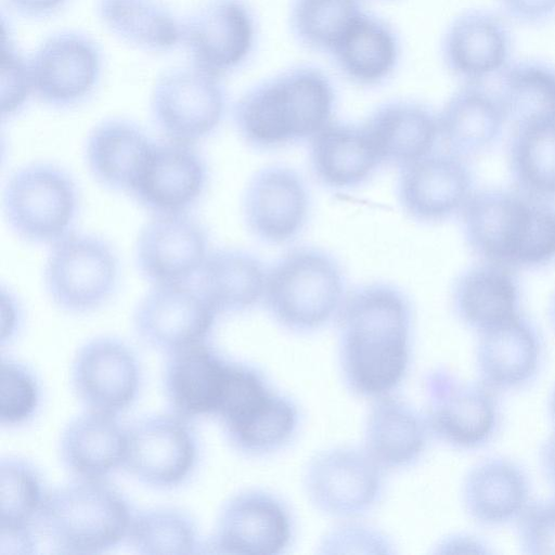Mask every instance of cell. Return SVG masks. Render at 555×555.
<instances>
[{"instance_id":"obj_1","label":"cell","mask_w":555,"mask_h":555,"mask_svg":"<svg viewBox=\"0 0 555 555\" xmlns=\"http://www.w3.org/2000/svg\"><path fill=\"white\" fill-rule=\"evenodd\" d=\"M411 321L408 297L391 284H365L344 299L339 359L353 393L379 398L402 382L410 362Z\"/></svg>"},{"instance_id":"obj_2","label":"cell","mask_w":555,"mask_h":555,"mask_svg":"<svg viewBox=\"0 0 555 555\" xmlns=\"http://www.w3.org/2000/svg\"><path fill=\"white\" fill-rule=\"evenodd\" d=\"M335 93L326 75L298 66L249 89L234 106L237 132L257 149L313 138L328 122Z\"/></svg>"},{"instance_id":"obj_3","label":"cell","mask_w":555,"mask_h":555,"mask_svg":"<svg viewBox=\"0 0 555 555\" xmlns=\"http://www.w3.org/2000/svg\"><path fill=\"white\" fill-rule=\"evenodd\" d=\"M132 517L128 501L113 486L77 478L48 492L36 524L60 552L95 554L128 538Z\"/></svg>"},{"instance_id":"obj_4","label":"cell","mask_w":555,"mask_h":555,"mask_svg":"<svg viewBox=\"0 0 555 555\" xmlns=\"http://www.w3.org/2000/svg\"><path fill=\"white\" fill-rule=\"evenodd\" d=\"M344 291L337 261L320 248L300 247L267 271L262 298L282 326L309 332L324 325L340 309Z\"/></svg>"},{"instance_id":"obj_5","label":"cell","mask_w":555,"mask_h":555,"mask_svg":"<svg viewBox=\"0 0 555 555\" xmlns=\"http://www.w3.org/2000/svg\"><path fill=\"white\" fill-rule=\"evenodd\" d=\"M79 207L74 178L50 163L20 167L3 189L4 218L14 234L30 244H54L70 234Z\"/></svg>"},{"instance_id":"obj_6","label":"cell","mask_w":555,"mask_h":555,"mask_svg":"<svg viewBox=\"0 0 555 555\" xmlns=\"http://www.w3.org/2000/svg\"><path fill=\"white\" fill-rule=\"evenodd\" d=\"M53 304L72 314L104 306L119 281L118 257L108 242L90 233H70L53 244L43 271Z\"/></svg>"},{"instance_id":"obj_7","label":"cell","mask_w":555,"mask_h":555,"mask_svg":"<svg viewBox=\"0 0 555 555\" xmlns=\"http://www.w3.org/2000/svg\"><path fill=\"white\" fill-rule=\"evenodd\" d=\"M225 104L219 76L196 66L180 67L157 80L151 95V115L167 140L193 145L216 131Z\"/></svg>"},{"instance_id":"obj_8","label":"cell","mask_w":555,"mask_h":555,"mask_svg":"<svg viewBox=\"0 0 555 555\" xmlns=\"http://www.w3.org/2000/svg\"><path fill=\"white\" fill-rule=\"evenodd\" d=\"M198 461V439L189 420L155 414L127 428L122 466L144 485L169 489L183 483Z\"/></svg>"},{"instance_id":"obj_9","label":"cell","mask_w":555,"mask_h":555,"mask_svg":"<svg viewBox=\"0 0 555 555\" xmlns=\"http://www.w3.org/2000/svg\"><path fill=\"white\" fill-rule=\"evenodd\" d=\"M426 421L433 434L457 449H475L493 436L499 409L493 390L480 383L465 382L446 369L425 378Z\"/></svg>"},{"instance_id":"obj_10","label":"cell","mask_w":555,"mask_h":555,"mask_svg":"<svg viewBox=\"0 0 555 555\" xmlns=\"http://www.w3.org/2000/svg\"><path fill=\"white\" fill-rule=\"evenodd\" d=\"M217 315L196 286L153 285L135 306L132 324L145 345L170 353L204 343Z\"/></svg>"},{"instance_id":"obj_11","label":"cell","mask_w":555,"mask_h":555,"mask_svg":"<svg viewBox=\"0 0 555 555\" xmlns=\"http://www.w3.org/2000/svg\"><path fill=\"white\" fill-rule=\"evenodd\" d=\"M206 228L188 212L154 216L140 230L134 262L153 285L190 284L209 255Z\"/></svg>"},{"instance_id":"obj_12","label":"cell","mask_w":555,"mask_h":555,"mask_svg":"<svg viewBox=\"0 0 555 555\" xmlns=\"http://www.w3.org/2000/svg\"><path fill=\"white\" fill-rule=\"evenodd\" d=\"M70 380L77 398L89 410L117 416L138 397L140 363L125 341L112 336L95 337L78 349Z\"/></svg>"},{"instance_id":"obj_13","label":"cell","mask_w":555,"mask_h":555,"mask_svg":"<svg viewBox=\"0 0 555 555\" xmlns=\"http://www.w3.org/2000/svg\"><path fill=\"white\" fill-rule=\"evenodd\" d=\"M382 467L366 451L335 448L315 455L305 474V488L320 511L352 517L370 509L382 491Z\"/></svg>"},{"instance_id":"obj_14","label":"cell","mask_w":555,"mask_h":555,"mask_svg":"<svg viewBox=\"0 0 555 555\" xmlns=\"http://www.w3.org/2000/svg\"><path fill=\"white\" fill-rule=\"evenodd\" d=\"M208 179L206 159L192 144L154 142L129 195L154 216L184 214L204 195Z\"/></svg>"},{"instance_id":"obj_15","label":"cell","mask_w":555,"mask_h":555,"mask_svg":"<svg viewBox=\"0 0 555 555\" xmlns=\"http://www.w3.org/2000/svg\"><path fill=\"white\" fill-rule=\"evenodd\" d=\"M181 37L194 66L220 76L250 54L254 16L242 0H209L186 20Z\"/></svg>"},{"instance_id":"obj_16","label":"cell","mask_w":555,"mask_h":555,"mask_svg":"<svg viewBox=\"0 0 555 555\" xmlns=\"http://www.w3.org/2000/svg\"><path fill=\"white\" fill-rule=\"evenodd\" d=\"M292 534L289 512L276 496L246 490L221 508L209 546L222 553L276 555L288 546Z\"/></svg>"},{"instance_id":"obj_17","label":"cell","mask_w":555,"mask_h":555,"mask_svg":"<svg viewBox=\"0 0 555 555\" xmlns=\"http://www.w3.org/2000/svg\"><path fill=\"white\" fill-rule=\"evenodd\" d=\"M532 202L533 196L504 190L473 193L462 209L468 246L486 261L515 267Z\"/></svg>"},{"instance_id":"obj_18","label":"cell","mask_w":555,"mask_h":555,"mask_svg":"<svg viewBox=\"0 0 555 555\" xmlns=\"http://www.w3.org/2000/svg\"><path fill=\"white\" fill-rule=\"evenodd\" d=\"M100 65V51L89 37L75 31L55 34L30 62L34 91L51 106H73L95 87Z\"/></svg>"},{"instance_id":"obj_19","label":"cell","mask_w":555,"mask_h":555,"mask_svg":"<svg viewBox=\"0 0 555 555\" xmlns=\"http://www.w3.org/2000/svg\"><path fill=\"white\" fill-rule=\"evenodd\" d=\"M472 188L473 176L463 157L429 153L401 167L397 194L410 217L433 222L463 209Z\"/></svg>"},{"instance_id":"obj_20","label":"cell","mask_w":555,"mask_h":555,"mask_svg":"<svg viewBox=\"0 0 555 555\" xmlns=\"http://www.w3.org/2000/svg\"><path fill=\"white\" fill-rule=\"evenodd\" d=\"M309 196L300 176L287 167L257 171L243 196V214L250 232L267 243L294 238L306 223Z\"/></svg>"},{"instance_id":"obj_21","label":"cell","mask_w":555,"mask_h":555,"mask_svg":"<svg viewBox=\"0 0 555 555\" xmlns=\"http://www.w3.org/2000/svg\"><path fill=\"white\" fill-rule=\"evenodd\" d=\"M542 354L539 334L520 313L479 333L476 366L491 390H511L537 374Z\"/></svg>"},{"instance_id":"obj_22","label":"cell","mask_w":555,"mask_h":555,"mask_svg":"<svg viewBox=\"0 0 555 555\" xmlns=\"http://www.w3.org/2000/svg\"><path fill=\"white\" fill-rule=\"evenodd\" d=\"M228 365L205 341L168 353L163 384L173 413L186 420L216 415Z\"/></svg>"},{"instance_id":"obj_23","label":"cell","mask_w":555,"mask_h":555,"mask_svg":"<svg viewBox=\"0 0 555 555\" xmlns=\"http://www.w3.org/2000/svg\"><path fill=\"white\" fill-rule=\"evenodd\" d=\"M153 145L154 141L138 124L124 118L106 119L88 134L86 163L102 186L129 194Z\"/></svg>"},{"instance_id":"obj_24","label":"cell","mask_w":555,"mask_h":555,"mask_svg":"<svg viewBox=\"0 0 555 555\" xmlns=\"http://www.w3.org/2000/svg\"><path fill=\"white\" fill-rule=\"evenodd\" d=\"M530 483L525 470L504 457L475 464L464 478L462 501L472 519L499 526L518 519L530 501Z\"/></svg>"},{"instance_id":"obj_25","label":"cell","mask_w":555,"mask_h":555,"mask_svg":"<svg viewBox=\"0 0 555 555\" xmlns=\"http://www.w3.org/2000/svg\"><path fill=\"white\" fill-rule=\"evenodd\" d=\"M126 446L127 429L116 415L89 410L64 427L60 456L75 477L103 479L122 466Z\"/></svg>"},{"instance_id":"obj_26","label":"cell","mask_w":555,"mask_h":555,"mask_svg":"<svg viewBox=\"0 0 555 555\" xmlns=\"http://www.w3.org/2000/svg\"><path fill=\"white\" fill-rule=\"evenodd\" d=\"M508 47V34L500 20L488 12L468 11L448 28L442 54L454 75L476 82L502 70Z\"/></svg>"},{"instance_id":"obj_27","label":"cell","mask_w":555,"mask_h":555,"mask_svg":"<svg viewBox=\"0 0 555 555\" xmlns=\"http://www.w3.org/2000/svg\"><path fill=\"white\" fill-rule=\"evenodd\" d=\"M363 126L380 162L401 167L429 154L439 134L431 111L406 100L382 104Z\"/></svg>"},{"instance_id":"obj_28","label":"cell","mask_w":555,"mask_h":555,"mask_svg":"<svg viewBox=\"0 0 555 555\" xmlns=\"http://www.w3.org/2000/svg\"><path fill=\"white\" fill-rule=\"evenodd\" d=\"M452 301L459 319L480 333L519 313V287L508 267L486 261L457 278Z\"/></svg>"},{"instance_id":"obj_29","label":"cell","mask_w":555,"mask_h":555,"mask_svg":"<svg viewBox=\"0 0 555 555\" xmlns=\"http://www.w3.org/2000/svg\"><path fill=\"white\" fill-rule=\"evenodd\" d=\"M430 429L426 417L401 399L383 396L372 405L365 451L383 468H402L424 452Z\"/></svg>"},{"instance_id":"obj_30","label":"cell","mask_w":555,"mask_h":555,"mask_svg":"<svg viewBox=\"0 0 555 555\" xmlns=\"http://www.w3.org/2000/svg\"><path fill=\"white\" fill-rule=\"evenodd\" d=\"M267 271L253 254L219 248L207 256L196 287L219 313H237L251 308L263 296Z\"/></svg>"},{"instance_id":"obj_31","label":"cell","mask_w":555,"mask_h":555,"mask_svg":"<svg viewBox=\"0 0 555 555\" xmlns=\"http://www.w3.org/2000/svg\"><path fill=\"white\" fill-rule=\"evenodd\" d=\"M310 162L322 183L341 189L362 183L380 159L364 126L328 122L312 138Z\"/></svg>"},{"instance_id":"obj_32","label":"cell","mask_w":555,"mask_h":555,"mask_svg":"<svg viewBox=\"0 0 555 555\" xmlns=\"http://www.w3.org/2000/svg\"><path fill=\"white\" fill-rule=\"evenodd\" d=\"M504 122L496 96L476 85L455 92L438 117L439 134L450 153L460 157L486 150L498 139Z\"/></svg>"},{"instance_id":"obj_33","label":"cell","mask_w":555,"mask_h":555,"mask_svg":"<svg viewBox=\"0 0 555 555\" xmlns=\"http://www.w3.org/2000/svg\"><path fill=\"white\" fill-rule=\"evenodd\" d=\"M331 53L348 79L361 86H375L396 68L399 42L390 26L363 12Z\"/></svg>"},{"instance_id":"obj_34","label":"cell","mask_w":555,"mask_h":555,"mask_svg":"<svg viewBox=\"0 0 555 555\" xmlns=\"http://www.w3.org/2000/svg\"><path fill=\"white\" fill-rule=\"evenodd\" d=\"M496 99L514 130L555 125V72L534 62L503 70Z\"/></svg>"},{"instance_id":"obj_35","label":"cell","mask_w":555,"mask_h":555,"mask_svg":"<svg viewBox=\"0 0 555 555\" xmlns=\"http://www.w3.org/2000/svg\"><path fill=\"white\" fill-rule=\"evenodd\" d=\"M98 12L114 35L144 50L171 49L181 37L173 16L155 0H99Z\"/></svg>"},{"instance_id":"obj_36","label":"cell","mask_w":555,"mask_h":555,"mask_svg":"<svg viewBox=\"0 0 555 555\" xmlns=\"http://www.w3.org/2000/svg\"><path fill=\"white\" fill-rule=\"evenodd\" d=\"M512 176L525 194L555 195V125L516 129L508 147Z\"/></svg>"},{"instance_id":"obj_37","label":"cell","mask_w":555,"mask_h":555,"mask_svg":"<svg viewBox=\"0 0 555 555\" xmlns=\"http://www.w3.org/2000/svg\"><path fill=\"white\" fill-rule=\"evenodd\" d=\"M298 424V410L288 397L273 391L247 418L224 428L229 442L247 455L274 452L288 442Z\"/></svg>"},{"instance_id":"obj_38","label":"cell","mask_w":555,"mask_h":555,"mask_svg":"<svg viewBox=\"0 0 555 555\" xmlns=\"http://www.w3.org/2000/svg\"><path fill=\"white\" fill-rule=\"evenodd\" d=\"M128 539L138 553L146 555L201 552L196 521L175 507H153L133 514Z\"/></svg>"},{"instance_id":"obj_39","label":"cell","mask_w":555,"mask_h":555,"mask_svg":"<svg viewBox=\"0 0 555 555\" xmlns=\"http://www.w3.org/2000/svg\"><path fill=\"white\" fill-rule=\"evenodd\" d=\"M362 13L358 0H295L291 26L300 43L331 53Z\"/></svg>"},{"instance_id":"obj_40","label":"cell","mask_w":555,"mask_h":555,"mask_svg":"<svg viewBox=\"0 0 555 555\" xmlns=\"http://www.w3.org/2000/svg\"><path fill=\"white\" fill-rule=\"evenodd\" d=\"M48 492L39 469L20 456L0 463V526H28L36 521Z\"/></svg>"},{"instance_id":"obj_41","label":"cell","mask_w":555,"mask_h":555,"mask_svg":"<svg viewBox=\"0 0 555 555\" xmlns=\"http://www.w3.org/2000/svg\"><path fill=\"white\" fill-rule=\"evenodd\" d=\"M0 372V423L7 427L23 425L39 408V380L27 365L10 358H2Z\"/></svg>"},{"instance_id":"obj_42","label":"cell","mask_w":555,"mask_h":555,"mask_svg":"<svg viewBox=\"0 0 555 555\" xmlns=\"http://www.w3.org/2000/svg\"><path fill=\"white\" fill-rule=\"evenodd\" d=\"M555 259V207L533 197L529 227L517 267H537Z\"/></svg>"},{"instance_id":"obj_43","label":"cell","mask_w":555,"mask_h":555,"mask_svg":"<svg viewBox=\"0 0 555 555\" xmlns=\"http://www.w3.org/2000/svg\"><path fill=\"white\" fill-rule=\"evenodd\" d=\"M517 520L522 553L555 554V496L529 503Z\"/></svg>"},{"instance_id":"obj_44","label":"cell","mask_w":555,"mask_h":555,"mask_svg":"<svg viewBox=\"0 0 555 555\" xmlns=\"http://www.w3.org/2000/svg\"><path fill=\"white\" fill-rule=\"evenodd\" d=\"M1 114H16L34 91L30 63L21 55L10 39L2 38Z\"/></svg>"},{"instance_id":"obj_45","label":"cell","mask_w":555,"mask_h":555,"mask_svg":"<svg viewBox=\"0 0 555 555\" xmlns=\"http://www.w3.org/2000/svg\"><path fill=\"white\" fill-rule=\"evenodd\" d=\"M351 546L365 547L369 553H391L389 542L384 535L363 526L351 525L337 528L325 538L322 544L326 553H341Z\"/></svg>"},{"instance_id":"obj_46","label":"cell","mask_w":555,"mask_h":555,"mask_svg":"<svg viewBox=\"0 0 555 555\" xmlns=\"http://www.w3.org/2000/svg\"><path fill=\"white\" fill-rule=\"evenodd\" d=\"M37 542L31 525L0 526V554H31Z\"/></svg>"},{"instance_id":"obj_47","label":"cell","mask_w":555,"mask_h":555,"mask_svg":"<svg viewBox=\"0 0 555 555\" xmlns=\"http://www.w3.org/2000/svg\"><path fill=\"white\" fill-rule=\"evenodd\" d=\"M504 9L515 18L533 23L555 13V0H501Z\"/></svg>"},{"instance_id":"obj_48","label":"cell","mask_w":555,"mask_h":555,"mask_svg":"<svg viewBox=\"0 0 555 555\" xmlns=\"http://www.w3.org/2000/svg\"><path fill=\"white\" fill-rule=\"evenodd\" d=\"M1 299V343L4 344L7 340L12 339L13 335L20 327L22 313L18 302L15 300L12 294L9 293L7 296L2 289Z\"/></svg>"},{"instance_id":"obj_49","label":"cell","mask_w":555,"mask_h":555,"mask_svg":"<svg viewBox=\"0 0 555 555\" xmlns=\"http://www.w3.org/2000/svg\"><path fill=\"white\" fill-rule=\"evenodd\" d=\"M17 12L31 16H46L60 9L67 0H7Z\"/></svg>"},{"instance_id":"obj_50","label":"cell","mask_w":555,"mask_h":555,"mask_svg":"<svg viewBox=\"0 0 555 555\" xmlns=\"http://www.w3.org/2000/svg\"><path fill=\"white\" fill-rule=\"evenodd\" d=\"M540 463L548 485L555 491V431L541 447Z\"/></svg>"},{"instance_id":"obj_51","label":"cell","mask_w":555,"mask_h":555,"mask_svg":"<svg viewBox=\"0 0 555 555\" xmlns=\"http://www.w3.org/2000/svg\"><path fill=\"white\" fill-rule=\"evenodd\" d=\"M441 547L449 548L451 552L464 547L466 553H491L480 540L463 534L450 537L441 544Z\"/></svg>"},{"instance_id":"obj_52","label":"cell","mask_w":555,"mask_h":555,"mask_svg":"<svg viewBox=\"0 0 555 555\" xmlns=\"http://www.w3.org/2000/svg\"><path fill=\"white\" fill-rule=\"evenodd\" d=\"M550 410H551V416H552L553 422L555 424V388H554V390L552 392V396H551Z\"/></svg>"},{"instance_id":"obj_53","label":"cell","mask_w":555,"mask_h":555,"mask_svg":"<svg viewBox=\"0 0 555 555\" xmlns=\"http://www.w3.org/2000/svg\"><path fill=\"white\" fill-rule=\"evenodd\" d=\"M550 317H551L552 324L555 328V294L552 298L551 306H550Z\"/></svg>"}]
</instances>
